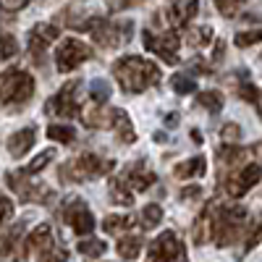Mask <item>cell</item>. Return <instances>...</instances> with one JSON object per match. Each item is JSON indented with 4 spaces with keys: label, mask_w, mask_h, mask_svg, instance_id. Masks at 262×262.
I'll list each match as a JSON object with an SVG mask.
<instances>
[{
    "label": "cell",
    "mask_w": 262,
    "mask_h": 262,
    "mask_svg": "<svg viewBox=\"0 0 262 262\" xmlns=\"http://www.w3.org/2000/svg\"><path fill=\"white\" fill-rule=\"evenodd\" d=\"M259 179H262V168L259 165H254V163H247L244 168H238L231 179H226V191H228V196H244L252 186H257L259 184Z\"/></svg>",
    "instance_id": "obj_12"
},
{
    "label": "cell",
    "mask_w": 262,
    "mask_h": 262,
    "mask_svg": "<svg viewBox=\"0 0 262 262\" xmlns=\"http://www.w3.org/2000/svg\"><path fill=\"white\" fill-rule=\"evenodd\" d=\"M144 48L158 53L165 63H179V37L176 34H152V32H144Z\"/></svg>",
    "instance_id": "obj_14"
},
{
    "label": "cell",
    "mask_w": 262,
    "mask_h": 262,
    "mask_svg": "<svg viewBox=\"0 0 262 262\" xmlns=\"http://www.w3.org/2000/svg\"><path fill=\"white\" fill-rule=\"evenodd\" d=\"M259 39H262V24L254 27V29H247V32H238L233 42H236V48H252Z\"/></svg>",
    "instance_id": "obj_30"
},
{
    "label": "cell",
    "mask_w": 262,
    "mask_h": 262,
    "mask_svg": "<svg viewBox=\"0 0 262 262\" xmlns=\"http://www.w3.org/2000/svg\"><path fill=\"white\" fill-rule=\"evenodd\" d=\"M163 221V207L160 205H147L142 210V228H155Z\"/></svg>",
    "instance_id": "obj_31"
},
{
    "label": "cell",
    "mask_w": 262,
    "mask_h": 262,
    "mask_svg": "<svg viewBox=\"0 0 262 262\" xmlns=\"http://www.w3.org/2000/svg\"><path fill=\"white\" fill-rule=\"evenodd\" d=\"M37 131H34V126H27V128H21V131H16V134L8 139V152L13 158H24L27 152L32 149V144H34V137Z\"/></svg>",
    "instance_id": "obj_17"
},
{
    "label": "cell",
    "mask_w": 262,
    "mask_h": 262,
    "mask_svg": "<svg viewBox=\"0 0 262 262\" xmlns=\"http://www.w3.org/2000/svg\"><path fill=\"white\" fill-rule=\"evenodd\" d=\"M221 137H223L228 144H236V142H238V137H242V128H238L236 123H226V126H223V131H221Z\"/></svg>",
    "instance_id": "obj_39"
},
{
    "label": "cell",
    "mask_w": 262,
    "mask_h": 262,
    "mask_svg": "<svg viewBox=\"0 0 262 262\" xmlns=\"http://www.w3.org/2000/svg\"><path fill=\"white\" fill-rule=\"evenodd\" d=\"M128 3H134V0H116V6H118V8H126Z\"/></svg>",
    "instance_id": "obj_45"
},
{
    "label": "cell",
    "mask_w": 262,
    "mask_h": 262,
    "mask_svg": "<svg viewBox=\"0 0 262 262\" xmlns=\"http://www.w3.org/2000/svg\"><path fill=\"white\" fill-rule=\"evenodd\" d=\"M212 3L217 6V11H221L223 16H236L238 8H242L247 0H212Z\"/></svg>",
    "instance_id": "obj_36"
},
{
    "label": "cell",
    "mask_w": 262,
    "mask_h": 262,
    "mask_svg": "<svg viewBox=\"0 0 262 262\" xmlns=\"http://www.w3.org/2000/svg\"><path fill=\"white\" fill-rule=\"evenodd\" d=\"M111 200H113L116 205L131 207V205H134V191H128L118 179H113V181H111Z\"/></svg>",
    "instance_id": "obj_24"
},
{
    "label": "cell",
    "mask_w": 262,
    "mask_h": 262,
    "mask_svg": "<svg viewBox=\"0 0 262 262\" xmlns=\"http://www.w3.org/2000/svg\"><path fill=\"white\" fill-rule=\"evenodd\" d=\"M139 252H142V238L139 236H123L118 242V254L123 259H134V257H139Z\"/></svg>",
    "instance_id": "obj_22"
},
{
    "label": "cell",
    "mask_w": 262,
    "mask_h": 262,
    "mask_svg": "<svg viewBox=\"0 0 262 262\" xmlns=\"http://www.w3.org/2000/svg\"><path fill=\"white\" fill-rule=\"evenodd\" d=\"M53 158H55V152H53V149H45V152H39V155H37V158H34V160H32V163L27 165V170H29L32 176H34V173H39L42 168H48Z\"/></svg>",
    "instance_id": "obj_35"
},
{
    "label": "cell",
    "mask_w": 262,
    "mask_h": 262,
    "mask_svg": "<svg viewBox=\"0 0 262 262\" xmlns=\"http://www.w3.org/2000/svg\"><path fill=\"white\" fill-rule=\"evenodd\" d=\"M24 257L29 259H48V257H58V259H66L69 252L66 249H55V238H53V228L48 223L37 226L24 242Z\"/></svg>",
    "instance_id": "obj_6"
},
{
    "label": "cell",
    "mask_w": 262,
    "mask_h": 262,
    "mask_svg": "<svg viewBox=\"0 0 262 262\" xmlns=\"http://www.w3.org/2000/svg\"><path fill=\"white\" fill-rule=\"evenodd\" d=\"M165 123H168V126H179V113H170V116L165 118Z\"/></svg>",
    "instance_id": "obj_43"
},
{
    "label": "cell",
    "mask_w": 262,
    "mask_h": 262,
    "mask_svg": "<svg viewBox=\"0 0 262 262\" xmlns=\"http://www.w3.org/2000/svg\"><path fill=\"white\" fill-rule=\"evenodd\" d=\"M111 126H113V131L118 134V139H121L123 144L137 142V134H134V126H131V118L121 111V107H113V111H111Z\"/></svg>",
    "instance_id": "obj_18"
},
{
    "label": "cell",
    "mask_w": 262,
    "mask_h": 262,
    "mask_svg": "<svg viewBox=\"0 0 262 262\" xmlns=\"http://www.w3.org/2000/svg\"><path fill=\"white\" fill-rule=\"evenodd\" d=\"M149 259H186V249L173 231H163L149 244Z\"/></svg>",
    "instance_id": "obj_13"
},
{
    "label": "cell",
    "mask_w": 262,
    "mask_h": 262,
    "mask_svg": "<svg viewBox=\"0 0 262 262\" xmlns=\"http://www.w3.org/2000/svg\"><path fill=\"white\" fill-rule=\"evenodd\" d=\"M107 249L105 242H100V238H84V242H79V252L84 257H102Z\"/></svg>",
    "instance_id": "obj_28"
},
{
    "label": "cell",
    "mask_w": 262,
    "mask_h": 262,
    "mask_svg": "<svg viewBox=\"0 0 262 262\" xmlns=\"http://www.w3.org/2000/svg\"><path fill=\"white\" fill-rule=\"evenodd\" d=\"M205 168H207V163H205V158H189L186 163H179L176 168H173V173H176L179 179H200L202 173H205Z\"/></svg>",
    "instance_id": "obj_20"
},
{
    "label": "cell",
    "mask_w": 262,
    "mask_h": 262,
    "mask_svg": "<svg viewBox=\"0 0 262 262\" xmlns=\"http://www.w3.org/2000/svg\"><path fill=\"white\" fill-rule=\"evenodd\" d=\"M113 76L118 79L121 90L126 95H139L160 81V69H158V63H152L147 58L126 55L113 63Z\"/></svg>",
    "instance_id": "obj_1"
},
{
    "label": "cell",
    "mask_w": 262,
    "mask_h": 262,
    "mask_svg": "<svg viewBox=\"0 0 262 262\" xmlns=\"http://www.w3.org/2000/svg\"><path fill=\"white\" fill-rule=\"evenodd\" d=\"M81 118H84V126H90V128H105V126H111V111H102V107L86 111Z\"/></svg>",
    "instance_id": "obj_23"
},
{
    "label": "cell",
    "mask_w": 262,
    "mask_h": 262,
    "mask_svg": "<svg viewBox=\"0 0 262 262\" xmlns=\"http://www.w3.org/2000/svg\"><path fill=\"white\" fill-rule=\"evenodd\" d=\"M18 53V42L13 34H0V60H8Z\"/></svg>",
    "instance_id": "obj_34"
},
{
    "label": "cell",
    "mask_w": 262,
    "mask_h": 262,
    "mask_svg": "<svg viewBox=\"0 0 262 262\" xmlns=\"http://www.w3.org/2000/svg\"><path fill=\"white\" fill-rule=\"evenodd\" d=\"M27 3H29V0H0V8H3V11H21V8H27Z\"/></svg>",
    "instance_id": "obj_41"
},
{
    "label": "cell",
    "mask_w": 262,
    "mask_h": 262,
    "mask_svg": "<svg viewBox=\"0 0 262 262\" xmlns=\"http://www.w3.org/2000/svg\"><path fill=\"white\" fill-rule=\"evenodd\" d=\"M259 236H262V223H257V226H252V228H249V233H247V252L259 242Z\"/></svg>",
    "instance_id": "obj_40"
},
{
    "label": "cell",
    "mask_w": 262,
    "mask_h": 262,
    "mask_svg": "<svg viewBox=\"0 0 262 262\" xmlns=\"http://www.w3.org/2000/svg\"><path fill=\"white\" fill-rule=\"evenodd\" d=\"M48 137H50L53 142H60V144H71V142L76 139V131H74L71 126L53 123V126H48Z\"/></svg>",
    "instance_id": "obj_25"
},
{
    "label": "cell",
    "mask_w": 262,
    "mask_h": 262,
    "mask_svg": "<svg viewBox=\"0 0 262 262\" xmlns=\"http://www.w3.org/2000/svg\"><path fill=\"white\" fill-rule=\"evenodd\" d=\"M21 233H24V223H16V226L8 231V236L3 238V247H0V254H3V257H11V254H13V249L21 244V242H18Z\"/></svg>",
    "instance_id": "obj_26"
},
{
    "label": "cell",
    "mask_w": 262,
    "mask_h": 262,
    "mask_svg": "<svg viewBox=\"0 0 262 262\" xmlns=\"http://www.w3.org/2000/svg\"><path fill=\"white\" fill-rule=\"evenodd\" d=\"M34 95V79L32 74L21 69H8L0 74V105L6 107H18L29 102Z\"/></svg>",
    "instance_id": "obj_2"
},
{
    "label": "cell",
    "mask_w": 262,
    "mask_h": 262,
    "mask_svg": "<svg viewBox=\"0 0 262 262\" xmlns=\"http://www.w3.org/2000/svg\"><path fill=\"white\" fill-rule=\"evenodd\" d=\"M90 58H92L90 45H84L81 39H74V37L63 39L55 50V66H58L60 74H71L74 69H79V66Z\"/></svg>",
    "instance_id": "obj_9"
},
{
    "label": "cell",
    "mask_w": 262,
    "mask_h": 262,
    "mask_svg": "<svg viewBox=\"0 0 262 262\" xmlns=\"http://www.w3.org/2000/svg\"><path fill=\"white\" fill-rule=\"evenodd\" d=\"M196 8H200V0H173V3L165 8V21L173 29H184L189 21L196 16Z\"/></svg>",
    "instance_id": "obj_16"
},
{
    "label": "cell",
    "mask_w": 262,
    "mask_h": 262,
    "mask_svg": "<svg viewBox=\"0 0 262 262\" xmlns=\"http://www.w3.org/2000/svg\"><path fill=\"white\" fill-rule=\"evenodd\" d=\"M79 92H81V81H79V79L63 84L60 90H58V95L45 105V113L60 116V118H74V116H79V111H81V95H79Z\"/></svg>",
    "instance_id": "obj_7"
},
{
    "label": "cell",
    "mask_w": 262,
    "mask_h": 262,
    "mask_svg": "<svg viewBox=\"0 0 262 262\" xmlns=\"http://www.w3.org/2000/svg\"><path fill=\"white\" fill-rule=\"evenodd\" d=\"M128 228H134V221L128 215H107L102 221V231H107V233H123Z\"/></svg>",
    "instance_id": "obj_21"
},
{
    "label": "cell",
    "mask_w": 262,
    "mask_h": 262,
    "mask_svg": "<svg viewBox=\"0 0 262 262\" xmlns=\"http://www.w3.org/2000/svg\"><path fill=\"white\" fill-rule=\"evenodd\" d=\"M60 215H63V223L69 226L76 236H86V233H92V228H95L92 210L86 207V202L79 200V196H71V200L63 205Z\"/></svg>",
    "instance_id": "obj_10"
},
{
    "label": "cell",
    "mask_w": 262,
    "mask_h": 262,
    "mask_svg": "<svg viewBox=\"0 0 262 262\" xmlns=\"http://www.w3.org/2000/svg\"><path fill=\"white\" fill-rule=\"evenodd\" d=\"M58 37H60V29L55 24H37L29 32V55L34 66H45V50Z\"/></svg>",
    "instance_id": "obj_11"
},
{
    "label": "cell",
    "mask_w": 262,
    "mask_h": 262,
    "mask_svg": "<svg viewBox=\"0 0 262 262\" xmlns=\"http://www.w3.org/2000/svg\"><path fill=\"white\" fill-rule=\"evenodd\" d=\"M90 97L95 100V105H102L107 97H111V84H107L105 79H97L90 84Z\"/></svg>",
    "instance_id": "obj_33"
},
{
    "label": "cell",
    "mask_w": 262,
    "mask_h": 262,
    "mask_svg": "<svg viewBox=\"0 0 262 262\" xmlns=\"http://www.w3.org/2000/svg\"><path fill=\"white\" fill-rule=\"evenodd\" d=\"M170 86H173V92H179V95H189V92H194L196 81H194V76H189V74H173Z\"/></svg>",
    "instance_id": "obj_29"
},
{
    "label": "cell",
    "mask_w": 262,
    "mask_h": 262,
    "mask_svg": "<svg viewBox=\"0 0 262 262\" xmlns=\"http://www.w3.org/2000/svg\"><path fill=\"white\" fill-rule=\"evenodd\" d=\"M238 95H242L247 102H252V105H257L259 107V90H257V86L252 84V81H242V86H238Z\"/></svg>",
    "instance_id": "obj_37"
},
{
    "label": "cell",
    "mask_w": 262,
    "mask_h": 262,
    "mask_svg": "<svg viewBox=\"0 0 262 262\" xmlns=\"http://www.w3.org/2000/svg\"><path fill=\"white\" fill-rule=\"evenodd\" d=\"M84 27L90 29L92 39L100 48H118L123 42H128L131 34H134V21H111V18H102V16L90 18Z\"/></svg>",
    "instance_id": "obj_3"
},
{
    "label": "cell",
    "mask_w": 262,
    "mask_h": 262,
    "mask_svg": "<svg viewBox=\"0 0 262 262\" xmlns=\"http://www.w3.org/2000/svg\"><path fill=\"white\" fill-rule=\"evenodd\" d=\"M181 196H184V200H196V196H202V189L200 186H189V189L181 191Z\"/></svg>",
    "instance_id": "obj_42"
},
{
    "label": "cell",
    "mask_w": 262,
    "mask_h": 262,
    "mask_svg": "<svg viewBox=\"0 0 262 262\" xmlns=\"http://www.w3.org/2000/svg\"><path fill=\"white\" fill-rule=\"evenodd\" d=\"M247 228V210L244 207H221L212 221V238L217 247L236 244V238Z\"/></svg>",
    "instance_id": "obj_4"
},
{
    "label": "cell",
    "mask_w": 262,
    "mask_h": 262,
    "mask_svg": "<svg viewBox=\"0 0 262 262\" xmlns=\"http://www.w3.org/2000/svg\"><path fill=\"white\" fill-rule=\"evenodd\" d=\"M191 142H196V144H202V134H200V131H191Z\"/></svg>",
    "instance_id": "obj_44"
},
{
    "label": "cell",
    "mask_w": 262,
    "mask_h": 262,
    "mask_svg": "<svg viewBox=\"0 0 262 262\" xmlns=\"http://www.w3.org/2000/svg\"><path fill=\"white\" fill-rule=\"evenodd\" d=\"M196 102H200L202 107H207L210 113H221L223 111V95L221 92H200L196 95Z\"/></svg>",
    "instance_id": "obj_27"
},
{
    "label": "cell",
    "mask_w": 262,
    "mask_h": 262,
    "mask_svg": "<svg viewBox=\"0 0 262 262\" xmlns=\"http://www.w3.org/2000/svg\"><path fill=\"white\" fill-rule=\"evenodd\" d=\"M29 176L32 173L29 170H11L8 176H6V181H8V186L21 196V202H39V205H48V202H53V189H48V186H34L32 181H29Z\"/></svg>",
    "instance_id": "obj_8"
},
{
    "label": "cell",
    "mask_w": 262,
    "mask_h": 262,
    "mask_svg": "<svg viewBox=\"0 0 262 262\" xmlns=\"http://www.w3.org/2000/svg\"><path fill=\"white\" fill-rule=\"evenodd\" d=\"M212 210L210 207H205L202 210V215L194 221V226H191V236H194V244H205V242H210L212 238Z\"/></svg>",
    "instance_id": "obj_19"
},
{
    "label": "cell",
    "mask_w": 262,
    "mask_h": 262,
    "mask_svg": "<svg viewBox=\"0 0 262 262\" xmlns=\"http://www.w3.org/2000/svg\"><path fill=\"white\" fill-rule=\"evenodd\" d=\"M13 215V202L8 200L6 194H0V226H6Z\"/></svg>",
    "instance_id": "obj_38"
},
{
    "label": "cell",
    "mask_w": 262,
    "mask_h": 262,
    "mask_svg": "<svg viewBox=\"0 0 262 262\" xmlns=\"http://www.w3.org/2000/svg\"><path fill=\"white\" fill-rule=\"evenodd\" d=\"M186 42H189L191 48H202V45H210V42H212V29H210V27L191 29V32H189V37H186Z\"/></svg>",
    "instance_id": "obj_32"
},
{
    "label": "cell",
    "mask_w": 262,
    "mask_h": 262,
    "mask_svg": "<svg viewBox=\"0 0 262 262\" xmlns=\"http://www.w3.org/2000/svg\"><path fill=\"white\" fill-rule=\"evenodd\" d=\"M118 181H121L128 191H147L152 184H155V173L147 170V163H144V160H137L134 165H128V168L121 173Z\"/></svg>",
    "instance_id": "obj_15"
},
{
    "label": "cell",
    "mask_w": 262,
    "mask_h": 262,
    "mask_svg": "<svg viewBox=\"0 0 262 262\" xmlns=\"http://www.w3.org/2000/svg\"><path fill=\"white\" fill-rule=\"evenodd\" d=\"M113 170V160H105L100 155H92V152H84V155L74 158L71 163L60 165V181H86V179H97L105 176V173Z\"/></svg>",
    "instance_id": "obj_5"
}]
</instances>
